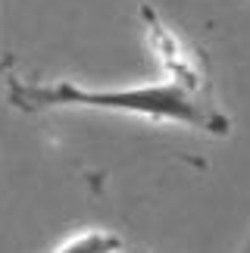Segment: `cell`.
I'll use <instances>...</instances> for the list:
<instances>
[{"label": "cell", "mask_w": 250, "mask_h": 253, "mask_svg": "<svg viewBox=\"0 0 250 253\" xmlns=\"http://www.w3.org/2000/svg\"><path fill=\"white\" fill-rule=\"evenodd\" d=\"M138 13L147 47L163 69L160 82L134 87H84L69 79L32 82L13 75L6 82V100L32 116L53 110H103L225 138L232 131V119L216 100V84L204 50L191 47L150 3H141Z\"/></svg>", "instance_id": "6da1fadb"}, {"label": "cell", "mask_w": 250, "mask_h": 253, "mask_svg": "<svg viewBox=\"0 0 250 253\" xmlns=\"http://www.w3.org/2000/svg\"><path fill=\"white\" fill-rule=\"evenodd\" d=\"M125 241L122 235L110 228H82L69 235L63 244H56L50 253H122Z\"/></svg>", "instance_id": "7a4b0ae2"}, {"label": "cell", "mask_w": 250, "mask_h": 253, "mask_svg": "<svg viewBox=\"0 0 250 253\" xmlns=\"http://www.w3.org/2000/svg\"><path fill=\"white\" fill-rule=\"evenodd\" d=\"M238 253H250V231H247V241L241 244V250H238Z\"/></svg>", "instance_id": "3957f363"}]
</instances>
